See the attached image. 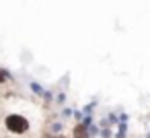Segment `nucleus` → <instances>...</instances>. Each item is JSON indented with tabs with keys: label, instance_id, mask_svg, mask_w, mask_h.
Here are the masks:
<instances>
[{
	"label": "nucleus",
	"instance_id": "nucleus-3",
	"mask_svg": "<svg viewBox=\"0 0 150 138\" xmlns=\"http://www.w3.org/2000/svg\"><path fill=\"white\" fill-rule=\"evenodd\" d=\"M4 80H6V72L0 68V83H4Z\"/></svg>",
	"mask_w": 150,
	"mask_h": 138
},
{
	"label": "nucleus",
	"instance_id": "nucleus-1",
	"mask_svg": "<svg viewBox=\"0 0 150 138\" xmlns=\"http://www.w3.org/2000/svg\"><path fill=\"white\" fill-rule=\"evenodd\" d=\"M4 124H6V128H8L13 134H25V132L29 130V122H27V117H23V115H19V113H11V115H6Z\"/></svg>",
	"mask_w": 150,
	"mask_h": 138
},
{
	"label": "nucleus",
	"instance_id": "nucleus-5",
	"mask_svg": "<svg viewBox=\"0 0 150 138\" xmlns=\"http://www.w3.org/2000/svg\"><path fill=\"white\" fill-rule=\"evenodd\" d=\"M58 138H64V136H58Z\"/></svg>",
	"mask_w": 150,
	"mask_h": 138
},
{
	"label": "nucleus",
	"instance_id": "nucleus-2",
	"mask_svg": "<svg viewBox=\"0 0 150 138\" xmlns=\"http://www.w3.org/2000/svg\"><path fill=\"white\" fill-rule=\"evenodd\" d=\"M74 138H88V130H86L84 124H78L74 128Z\"/></svg>",
	"mask_w": 150,
	"mask_h": 138
},
{
	"label": "nucleus",
	"instance_id": "nucleus-4",
	"mask_svg": "<svg viewBox=\"0 0 150 138\" xmlns=\"http://www.w3.org/2000/svg\"><path fill=\"white\" fill-rule=\"evenodd\" d=\"M33 91H35V93H43V89H41L39 85H35V83H33Z\"/></svg>",
	"mask_w": 150,
	"mask_h": 138
}]
</instances>
